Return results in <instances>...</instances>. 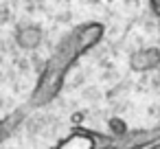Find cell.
I'll return each instance as SVG.
<instances>
[{"label":"cell","mask_w":160,"mask_h":149,"mask_svg":"<svg viewBox=\"0 0 160 149\" xmlns=\"http://www.w3.org/2000/svg\"><path fill=\"white\" fill-rule=\"evenodd\" d=\"M103 35H105V27L101 22L77 24L68 35H64L40 72V79L31 92V107H42L55 101L64 88V79L70 72V68L77 64L81 55L92 51L103 40Z\"/></svg>","instance_id":"1"},{"label":"cell","mask_w":160,"mask_h":149,"mask_svg":"<svg viewBox=\"0 0 160 149\" xmlns=\"http://www.w3.org/2000/svg\"><path fill=\"white\" fill-rule=\"evenodd\" d=\"M156 145H160V125L151 129H127V134L114 138L112 149H151Z\"/></svg>","instance_id":"2"},{"label":"cell","mask_w":160,"mask_h":149,"mask_svg":"<svg viewBox=\"0 0 160 149\" xmlns=\"http://www.w3.org/2000/svg\"><path fill=\"white\" fill-rule=\"evenodd\" d=\"M160 66V48L158 46H142L129 55V68L134 72H149Z\"/></svg>","instance_id":"3"},{"label":"cell","mask_w":160,"mask_h":149,"mask_svg":"<svg viewBox=\"0 0 160 149\" xmlns=\"http://www.w3.org/2000/svg\"><path fill=\"white\" fill-rule=\"evenodd\" d=\"M27 112L24 110H16V112H11V114H7V116H2L0 118V145H2L5 140H9L18 129H20V125L24 123V116Z\"/></svg>","instance_id":"4"},{"label":"cell","mask_w":160,"mask_h":149,"mask_svg":"<svg viewBox=\"0 0 160 149\" xmlns=\"http://www.w3.org/2000/svg\"><path fill=\"white\" fill-rule=\"evenodd\" d=\"M149 2H151V9H153V13L160 18V0H149Z\"/></svg>","instance_id":"5"},{"label":"cell","mask_w":160,"mask_h":149,"mask_svg":"<svg viewBox=\"0 0 160 149\" xmlns=\"http://www.w3.org/2000/svg\"><path fill=\"white\" fill-rule=\"evenodd\" d=\"M151 149H160V145H156V147H151Z\"/></svg>","instance_id":"6"}]
</instances>
